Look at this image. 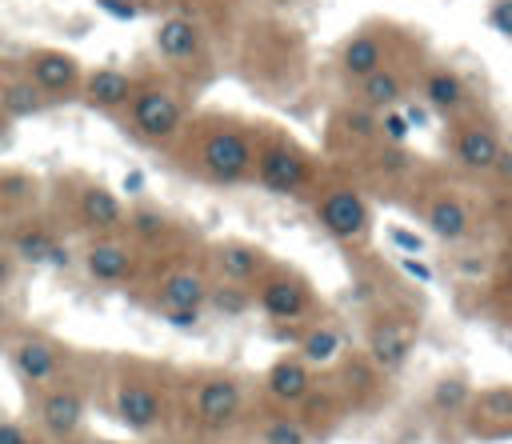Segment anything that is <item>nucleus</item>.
<instances>
[{
  "label": "nucleus",
  "mask_w": 512,
  "mask_h": 444,
  "mask_svg": "<svg viewBox=\"0 0 512 444\" xmlns=\"http://www.w3.org/2000/svg\"><path fill=\"white\" fill-rule=\"evenodd\" d=\"M392 240H400V248H408V252H420V248H424L420 236H408L404 228H392Z\"/></svg>",
  "instance_id": "nucleus-39"
},
{
  "label": "nucleus",
  "mask_w": 512,
  "mask_h": 444,
  "mask_svg": "<svg viewBox=\"0 0 512 444\" xmlns=\"http://www.w3.org/2000/svg\"><path fill=\"white\" fill-rule=\"evenodd\" d=\"M12 272H16V260H12L8 252H0V288L12 280Z\"/></svg>",
  "instance_id": "nucleus-40"
},
{
  "label": "nucleus",
  "mask_w": 512,
  "mask_h": 444,
  "mask_svg": "<svg viewBox=\"0 0 512 444\" xmlns=\"http://www.w3.org/2000/svg\"><path fill=\"white\" fill-rule=\"evenodd\" d=\"M12 368L28 380V384H52L60 372H64V356L56 344L48 340H20L12 352H8Z\"/></svg>",
  "instance_id": "nucleus-23"
},
{
  "label": "nucleus",
  "mask_w": 512,
  "mask_h": 444,
  "mask_svg": "<svg viewBox=\"0 0 512 444\" xmlns=\"http://www.w3.org/2000/svg\"><path fill=\"white\" fill-rule=\"evenodd\" d=\"M132 228H136L140 236H160V232L168 228V220H164L156 208H140V212H132Z\"/></svg>",
  "instance_id": "nucleus-33"
},
{
  "label": "nucleus",
  "mask_w": 512,
  "mask_h": 444,
  "mask_svg": "<svg viewBox=\"0 0 512 444\" xmlns=\"http://www.w3.org/2000/svg\"><path fill=\"white\" fill-rule=\"evenodd\" d=\"M252 184L272 196H308L316 188V160L288 136H264L252 152Z\"/></svg>",
  "instance_id": "nucleus-2"
},
{
  "label": "nucleus",
  "mask_w": 512,
  "mask_h": 444,
  "mask_svg": "<svg viewBox=\"0 0 512 444\" xmlns=\"http://www.w3.org/2000/svg\"><path fill=\"white\" fill-rule=\"evenodd\" d=\"M100 444H112V440H100Z\"/></svg>",
  "instance_id": "nucleus-44"
},
{
  "label": "nucleus",
  "mask_w": 512,
  "mask_h": 444,
  "mask_svg": "<svg viewBox=\"0 0 512 444\" xmlns=\"http://www.w3.org/2000/svg\"><path fill=\"white\" fill-rule=\"evenodd\" d=\"M500 148H504V136H500V128L492 124V120H456L452 124V132H448V152H452V160L464 168V172H472V176H488L492 172V164H496V156H500Z\"/></svg>",
  "instance_id": "nucleus-9"
},
{
  "label": "nucleus",
  "mask_w": 512,
  "mask_h": 444,
  "mask_svg": "<svg viewBox=\"0 0 512 444\" xmlns=\"http://www.w3.org/2000/svg\"><path fill=\"white\" fill-rule=\"evenodd\" d=\"M84 272H88V280H96V284H104V288H116V284H128V280H132L136 256H132V248H128L124 240L104 236V240H96V244L84 252Z\"/></svg>",
  "instance_id": "nucleus-19"
},
{
  "label": "nucleus",
  "mask_w": 512,
  "mask_h": 444,
  "mask_svg": "<svg viewBox=\"0 0 512 444\" xmlns=\"http://www.w3.org/2000/svg\"><path fill=\"white\" fill-rule=\"evenodd\" d=\"M8 248H12V256L24 260V264H60V260H64L60 240H56L44 224H20V228H12Z\"/></svg>",
  "instance_id": "nucleus-28"
},
{
  "label": "nucleus",
  "mask_w": 512,
  "mask_h": 444,
  "mask_svg": "<svg viewBox=\"0 0 512 444\" xmlns=\"http://www.w3.org/2000/svg\"><path fill=\"white\" fill-rule=\"evenodd\" d=\"M420 220H424V228H428L436 240H444V244H460V240H468V232H472V208H468L456 192H448V188L424 196Z\"/></svg>",
  "instance_id": "nucleus-16"
},
{
  "label": "nucleus",
  "mask_w": 512,
  "mask_h": 444,
  "mask_svg": "<svg viewBox=\"0 0 512 444\" xmlns=\"http://www.w3.org/2000/svg\"><path fill=\"white\" fill-rule=\"evenodd\" d=\"M0 316H4V308H0Z\"/></svg>",
  "instance_id": "nucleus-45"
},
{
  "label": "nucleus",
  "mask_w": 512,
  "mask_h": 444,
  "mask_svg": "<svg viewBox=\"0 0 512 444\" xmlns=\"http://www.w3.org/2000/svg\"><path fill=\"white\" fill-rule=\"evenodd\" d=\"M256 136L236 120H216L196 140V172L216 188H236L252 180Z\"/></svg>",
  "instance_id": "nucleus-1"
},
{
  "label": "nucleus",
  "mask_w": 512,
  "mask_h": 444,
  "mask_svg": "<svg viewBox=\"0 0 512 444\" xmlns=\"http://www.w3.org/2000/svg\"><path fill=\"white\" fill-rule=\"evenodd\" d=\"M412 348H416V324H412V320L384 312V316H376V320L368 324L364 356H368L384 376H396V372L408 364Z\"/></svg>",
  "instance_id": "nucleus-11"
},
{
  "label": "nucleus",
  "mask_w": 512,
  "mask_h": 444,
  "mask_svg": "<svg viewBox=\"0 0 512 444\" xmlns=\"http://www.w3.org/2000/svg\"><path fill=\"white\" fill-rule=\"evenodd\" d=\"M208 304L220 312V316H240L252 308V288H236V284H212L208 288Z\"/></svg>",
  "instance_id": "nucleus-32"
},
{
  "label": "nucleus",
  "mask_w": 512,
  "mask_h": 444,
  "mask_svg": "<svg viewBox=\"0 0 512 444\" xmlns=\"http://www.w3.org/2000/svg\"><path fill=\"white\" fill-rule=\"evenodd\" d=\"M312 388H316V368H308L296 352L276 356L268 364V372H264V400H268V408L296 412L312 396Z\"/></svg>",
  "instance_id": "nucleus-12"
},
{
  "label": "nucleus",
  "mask_w": 512,
  "mask_h": 444,
  "mask_svg": "<svg viewBox=\"0 0 512 444\" xmlns=\"http://www.w3.org/2000/svg\"><path fill=\"white\" fill-rule=\"evenodd\" d=\"M28 428L24 424H12V420H0V444H28Z\"/></svg>",
  "instance_id": "nucleus-36"
},
{
  "label": "nucleus",
  "mask_w": 512,
  "mask_h": 444,
  "mask_svg": "<svg viewBox=\"0 0 512 444\" xmlns=\"http://www.w3.org/2000/svg\"><path fill=\"white\" fill-rule=\"evenodd\" d=\"M488 24H492L500 36H512V0H492V8H488Z\"/></svg>",
  "instance_id": "nucleus-34"
},
{
  "label": "nucleus",
  "mask_w": 512,
  "mask_h": 444,
  "mask_svg": "<svg viewBox=\"0 0 512 444\" xmlns=\"http://www.w3.org/2000/svg\"><path fill=\"white\" fill-rule=\"evenodd\" d=\"M248 388L236 372H204L192 380V416L204 432H228L244 416Z\"/></svg>",
  "instance_id": "nucleus-5"
},
{
  "label": "nucleus",
  "mask_w": 512,
  "mask_h": 444,
  "mask_svg": "<svg viewBox=\"0 0 512 444\" xmlns=\"http://www.w3.org/2000/svg\"><path fill=\"white\" fill-rule=\"evenodd\" d=\"M260 444H316V436L308 432V424L300 420V412L268 408V416L260 424Z\"/></svg>",
  "instance_id": "nucleus-30"
},
{
  "label": "nucleus",
  "mask_w": 512,
  "mask_h": 444,
  "mask_svg": "<svg viewBox=\"0 0 512 444\" xmlns=\"http://www.w3.org/2000/svg\"><path fill=\"white\" fill-rule=\"evenodd\" d=\"M460 424H464V436L480 440V444L512 440V384L472 388V400H468Z\"/></svg>",
  "instance_id": "nucleus-8"
},
{
  "label": "nucleus",
  "mask_w": 512,
  "mask_h": 444,
  "mask_svg": "<svg viewBox=\"0 0 512 444\" xmlns=\"http://www.w3.org/2000/svg\"><path fill=\"white\" fill-rule=\"evenodd\" d=\"M488 176H496V180L512 184V148H508V144L500 148V156H496V164H492V172H488Z\"/></svg>",
  "instance_id": "nucleus-37"
},
{
  "label": "nucleus",
  "mask_w": 512,
  "mask_h": 444,
  "mask_svg": "<svg viewBox=\"0 0 512 444\" xmlns=\"http://www.w3.org/2000/svg\"><path fill=\"white\" fill-rule=\"evenodd\" d=\"M128 128L148 144H168L184 128V100L160 84H144L128 100Z\"/></svg>",
  "instance_id": "nucleus-6"
},
{
  "label": "nucleus",
  "mask_w": 512,
  "mask_h": 444,
  "mask_svg": "<svg viewBox=\"0 0 512 444\" xmlns=\"http://www.w3.org/2000/svg\"><path fill=\"white\" fill-rule=\"evenodd\" d=\"M104 12H112L116 20H136L140 16V4L136 0H100Z\"/></svg>",
  "instance_id": "nucleus-35"
},
{
  "label": "nucleus",
  "mask_w": 512,
  "mask_h": 444,
  "mask_svg": "<svg viewBox=\"0 0 512 444\" xmlns=\"http://www.w3.org/2000/svg\"><path fill=\"white\" fill-rule=\"evenodd\" d=\"M344 352V336L336 324L328 320H316L308 328H300V340H296V356L308 364V368H332V360Z\"/></svg>",
  "instance_id": "nucleus-27"
},
{
  "label": "nucleus",
  "mask_w": 512,
  "mask_h": 444,
  "mask_svg": "<svg viewBox=\"0 0 512 444\" xmlns=\"http://www.w3.org/2000/svg\"><path fill=\"white\" fill-rule=\"evenodd\" d=\"M404 96H408V80H404V72H396L388 64H380L376 72L356 80V104H364L372 112H392L404 104Z\"/></svg>",
  "instance_id": "nucleus-24"
},
{
  "label": "nucleus",
  "mask_w": 512,
  "mask_h": 444,
  "mask_svg": "<svg viewBox=\"0 0 512 444\" xmlns=\"http://www.w3.org/2000/svg\"><path fill=\"white\" fill-rule=\"evenodd\" d=\"M80 92H84V100H88L92 108H100V112H120V108H128V100H132V92H136V80H132L128 72H120V68H92V72L80 80Z\"/></svg>",
  "instance_id": "nucleus-22"
},
{
  "label": "nucleus",
  "mask_w": 512,
  "mask_h": 444,
  "mask_svg": "<svg viewBox=\"0 0 512 444\" xmlns=\"http://www.w3.org/2000/svg\"><path fill=\"white\" fill-rule=\"evenodd\" d=\"M272 264H276V260H272L264 248L248 244V240H220V244L212 248V276H216L220 284L256 288V280H260Z\"/></svg>",
  "instance_id": "nucleus-13"
},
{
  "label": "nucleus",
  "mask_w": 512,
  "mask_h": 444,
  "mask_svg": "<svg viewBox=\"0 0 512 444\" xmlns=\"http://www.w3.org/2000/svg\"><path fill=\"white\" fill-rule=\"evenodd\" d=\"M504 220H508V228H512V184H508V196H504Z\"/></svg>",
  "instance_id": "nucleus-41"
},
{
  "label": "nucleus",
  "mask_w": 512,
  "mask_h": 444,
  "mask_svg": "<svg viewBox=\"0 0 512 444\" xmlns=\"http://www.w3.org/2000/svg\"><path fill=\"white\" fill-rule=\"evenodd\" d=\"M252 304H256L272 324H304V320L316 312V292H312V284H308L296 268L272 264V268L256 280Z\"/></svg>",
  "instance_id": "nucleus-4"
},
{
  "label": "nucleus",
  "mask_w": 512,
  "mask_h": 444,
  "mask_svg": "<svg viewBox=\"0 0 512 444\" xmlns=\"http://www.w3.org/2000/svg\"><path fill=\"white\" fill-rule=\"evenodd\" d=\"M116 416L132 432H156L164 420V392L144 376H128L116 384Z\"/></svg>",
  "instance_id": "nucleus-15"
},
{
  "label": "nucleus",
  "mask_w": 512,
  "mask_h": 444,
  "mask_svg": "<svg viewBox=\"0 0 512 444\" xmlns=\"http://www.w3.org/2000/svg\"><path fill=\"white\" fill-rule=\"evenodd\" d=\"M328 384H332L336 396L344 400L348 416H352V412H372V408L384 400V392H388V376H384L364 352H340V356L332 360Z\"/></svg>",
  "instance_id": "nucleus-7"
},
{
  "label": "nucleus",
  "mask_w": 512,
  "mask_h": 444,
  "mask_svg": "<svg viewBox=\"0 0 512 444\" xmlns=\"http://www.w3.org/2000/svg\"><path fill=\"white\" fill-rule=\"evenodd\" d=\"M48 108V96L28 80V72H4L0 76V112L8 120H32Z\"/></svg>",
  "instance_id": "nucleus-25"
},
{
  "label": "nucleus",
  "mask_w": 512,
  "mask_h": 444,
  "mask_svg": "<svg viewBox=\"0 0 512 444\" xmlns=\"http://www.w3.org/2000/svg\"><path fill=\"white\" fill-rule=\"evenodd\" d=\"M36 416L52 440H72L84 428V396L76 388H48L36 404Z\"/></svg>",
  "instance_id": "nucleus-17"
},
{
  "label": "nucleus",
  "mask_w": 512,
  "mask_h": 444,
  "mask_svg": "<svg viewBox=\"0 0 512 444\" xmlns=\"http://www.w3.org/2000/svg\"><path fill=\"white\" fill-rule=\"evenodd\" d=\"M420 96H424V104L432 112H440L448 120H460V112L468 108V84H464V76L452 72V68H444V64L440 68H428L420 76Z\"/></svg>",
  "instance_id": "nucleus-21"
},
{
  "label": "nucleus",
  "mask_w": 512,
  "mask_h": 444,
  "mask_svg": "<svg viewBox=\"0 0 512 444\" xmlns=\"http://www.w3.org/2000/svg\"><path fill=\"white\" fill-rule=\"evenodd\" d=\"M500 296H504V304H512V256L500 268Z\"/></svg>",
  "instance_id": "nucleus-38"
},
{
  "label": "nucleus",
  "mask_w": 512,
  "mask_h": 444,
  "mask_svg": "<svg viewBox=\"0 0 512 444\" xmlns=\"http://www.w3.org/2000/svg\"><path fill=\"white\" fill-rule=\"evenodd\" d=\"M76 212H80V224L92 228V232H116L124 224V204L100 184H84L80 188Z\"/></svg>",
  "instance_id": "nucleus-26"
},
{
  "label": "nucleus",
  "mask_w": 512,
  "mask_h": 444,
  "mask_svg": "<svg viewBox=\"0 0 512 444\" xmlns=\"http://www.w3.org/2000/svg\"><path fill=\"white\" fill-rule=\"evenodd\" d=\"M468 400H472V384H468V376L448 372V376H440V380L428 388V400H424V404H428L432 420L448 424V420H460V416H464Z\"/></svg>",
  "instance_id": "nucleus-29"
},
{
  "label": "nucleus",
  "mask_w": 512,
  "mask_h": 444,
  "mask_svg": "<svg viewBox=\"0 0 512 444\" xmlns=\"http://www.w3.org/2000/svg\"><path fill=\"white\" fill-rule=\"evenodd\" d=\"M24 72H28V80L48 96V104L76 96V92H80V80H84L80 64H76L68 52H60V48H36V52L28 56V68H24Z\"/></svg>",
  "instance_id": "nucleus-14"
},
{
  "label": "nucleus",
  "mask_w": 512,
  "mask_h": 444,
  "mask_svg": "<svg viewBox=\"0 0 512 444\" xmlns=\"http://www.w3.org/2000/svg\"><path fill=\"white\" fill-rule=\"evenodd\" d=\"M208 288H212V280L200 268H192V264L172 268L160 280V288H156V300H160L164 320H172V324H196L200 320V308L208 304Z\"/></svg>",
  "instance_id": "nucleus-10"
},
{
  "label": "nucleus",
  "mask_w": 512,
  "mask_h": 444,
  "mask_svg": "<svg viewBox=\"0 0 512 444\" xmlns=\"http://www.w3.org/2000/svg\"><path fill=\"white\" fill-rule=\"evenodd\" d=\"M380 64H388V40L376 32V28H364V32H352L340 52H336V68L344 80H364L368 72H376Z\"/></svg>",
  "instance_id": "nucleus-18"
},
{
  "label": "nucleus",
  "mask_w": 512,
  "mask_h": 444,
  "mask_svg": "<svg viewBox=\"0 0 512 444\" xmlns=\"http://www.w3.org/2000/svg\"><path fill=\"white\" fill-rule=\"evenodd\" d=\"M312 216L336 244H364L372 232V204L352 184L312 188Z\"/></svg>",
  "instance_id": "nucleus-3"
},
{
  "label": "nucleus",
  "mask_w": 512,
  "mask_h": 444,
  "mask_svg": "<svg viewBox=\"0 0 512 444\" xmlns=\"http://www.w3.org/2000/svg\"><path fill=\"white\" fill-rule=\"evenodd\" d=\"M4 124H8V116H4V112H0V136H4Z\"/></svg>",
  "instance_id": "nucleus-42"
},
{
  "label": "nucleus",
  "mask_w": 512,
  "mask_h": 444,
  "mask_svg": "<svg viewBox=\"0 0 512 444\" xmlns=\"http://www.w3.org/2000/svg\"><path fill=\"white\" fill-rule=\"evenodd\" d=\"M28 444H40V440H28Z\"/></svg>",
  "instance_id": "nucleus-43"
},
{
  "label": "nucleus",
  "mask_w": 512,
  "mask_h": 444,
  "mask_svg": "<svg viewBox=\"0 0 512 444\" xmlns=\"http://www.w3.org/2000/svg\"><path fill=\"white\" fill-rule=\"evenodd\" d=\"M336 128H340L352 144H372V140H380V112H372V108H364V104L340 108V112H336Z\"/></svg>",
  "instance_id": "nucleus-31"
},
{
  "label": "nucleus",
  "mask_w": 512,
  "mask_h": 444,
  "mask_svg": "<svg viewBox=\"0 0 512 444\" xmlns=\"http://www.w3.org/2000/svg\"><path fill=\"white\" fill-rule=\"evenodd\" d=\"M156 52L168 60V64H192L200 52H204V36H200V24L192 20V16H180V12H172V16H164L160 24H156Z\"/></svg>",
  "instance_id": "nucleus-20"
}]
</instances>
